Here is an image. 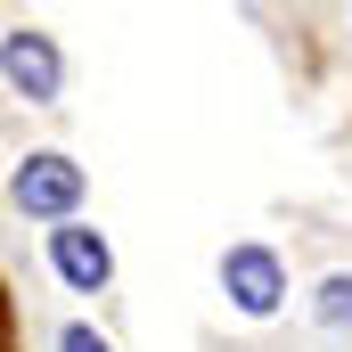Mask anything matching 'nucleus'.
Masks as SVG:
<instances>
[{
  "mask_svg": "<svg viewBox=\"0 0 352 352\" xmlns=\"http://www.w3.org/2000/svg\"><path fill=\"white\" fill-rule=\"evenodd\" d=\"M320 320H328V328L352 320V278H328V287H320Z\"/></svg>",
  "mask_w": 352,
  "mask_h": 352,
  "instance_id": "nucleus-5",
  "label": "nucleus"
},
{
  "mask_svg": "<svg viewBox=\"0 0 352 352\" xmlns=\"http://www.w3.org/2000/svg\"><path fill=\"white\" fill-rule=\"evenodd\" d=\"M16 205L66 230V213L82 205V164H74V156H25V164H16Z\"/></svg>",
  "mask_w": 352,
  "mask_h": 352,
  "instance_id": "nucleus-1",
  "label": "nucleus"
},
{
  "mask_svg": "<svg viewBox=\"0 0 352 352\" xmlns=\"http://www.w3.org/2000/svg\"><path fill=\"white\" fill-rule=\"evenodd\" d=\"M50 263H58V278H66V287H82V295H98V287L115 278V254H107V238H98V230H82V221L50 230Z\"/></svg>",
  "mask_w": 352,
  "mask_h": 352,
  "instance_id": "nucleus-3",
  "label": "nucleus"
},
{
  "mask_svg": "<svg viewBox=\"0 0 352 352\" xmlns=\"http://www.w3.org/2000/svg\"><path fill=\"white\" fill-rule=\"evenodd\" d=\"M221 287L238 295L246 320H270L278 295H287V278H278V254H270V246H230V254H221Z\"/></svg>",
  "mask_w": 352,
  "mask_h": 352,
  "instance_id": "nucleus-2",
  "label": "nucleus"
},
{
  "mask_svg": "<svg viewBox=\"0 0 352 352\" xmlns=\"http://www.w3.org/2000/svg\"><path fill=\"white\" fill-rule=\"evenodd\" d=\"M58 352H107V336H98V328H82V320H74V328L58 336Z\"/></svg>",
  "mask_w": 352,
  "mask_h": 352,
  "instance_id": "nucleus-6",
  "label": "nucleus"
},
{
  "mask_svg": "<svg viewBox=\"0 0 352 352\" xmlns=\"http://www.w3.org/2000/svg\"><path fill=\"white\" fill-rule=\"evenodd\" d=\"M0 66H8V90H16V98H58V50H50V33L16 25V33L0 41Z\"/></svg>",
  "mask_w": 352,
  "mask_h": 352,
  "instance_id": "nucleus-4",
  "label": "nucleus"
}]
</instances>
